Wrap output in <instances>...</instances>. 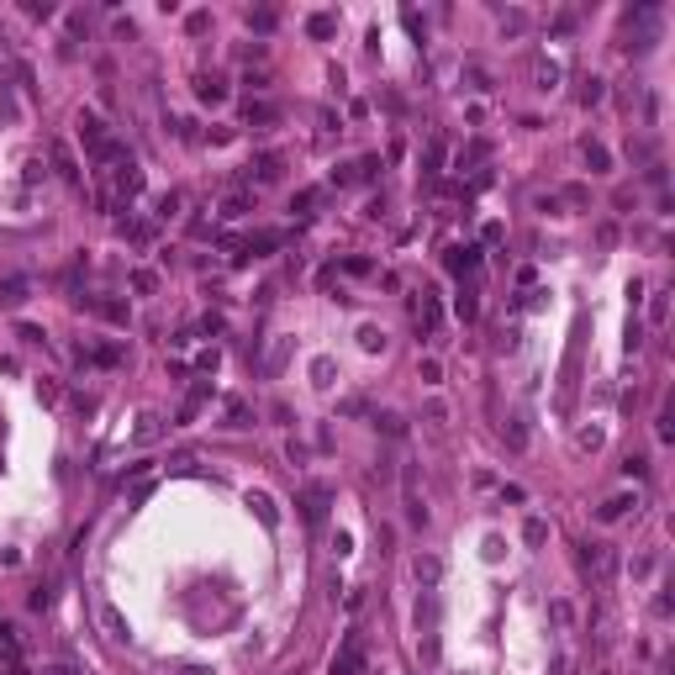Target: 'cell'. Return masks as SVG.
I'll return each instance as SVG.
<instances>
[{"label": "cell", "instance_id": "cell-17", "mask_svg": "<svg viewBox=\"0 0 675 675\" xmlns=\"http://www.w3.org/2000/svg\"><path fill=\"white\" fill-rule=\"evenodd\" d=\"M438 575H443V564H438L433 554H422V559H417V580H422V586H438Z\"/></svg>", "mask_w": 675, "mask_h": 675}, {"label": "cell", "instance_id": "cell-33", "mask_svg": "<svg viewBox=\"0 0 675 675\" xmlns=\"http://www.w3.org/2000/svg\"><path fill=\"white\" fill-rule=\"evenodd\" d=\"M507 438H512V449H528V433H522L517 422H507Z\"/></svg>", "mask_w": 675, "mask_h": 675}, {"label": "cell", "instance_id": "cell-2", "mask_svg": "<svg viewBox=\"0 0 675 675\" xmlns=\"http://www.w3.org/2000/svg\"><path fill=\"white\" fill-rule=\"evenodd\" d=\"M32 275H6V280H0V306H6V312H16V306H26V301H32Z\"/></svg>", "mask_w": 675, "mask_h": 675}, {"label": "cell", "instance_id": "cell-9", "mask_svg": "<svg viewBox=\"0 0 675 675\" xmlns=\"http://www.w3.org/2000/svg\"><path fill=\"white\" fill-rule=\"evenodd\" d=\"M322 512H328V485H306V517L322 522Z\"/></svg>", "mask_w": 675, "mask_h": 675}, {"label": "cell", "instance_id": "cell-24", "mask_svg": "<svg viewBox=\"0 0 675 675\" xmlns=\"http://www.w3.org/2000/svg\"><path fill=\"white\" fill-rule=\"evenodd\" d=\"M522 538H528V544L538 549V544L549 538V522H544V517H528V528H522Z\"/></svg>", "mask_w": 675, "mask_h": 675}, {"label": "cell", "instance_id": "cell-1", "mask_svg": "<svg viewBox=\"0 0 675 675\" xmlns=\"http://www.w3.org/2000/svg\"><path fill=\"white\" fill-rule=\"evenodd\" d=\"M359 670H364V639H359V633H348L343 649L333 654V675H359Z\"/></svg>", "mask_w": 675, "mask_h": 675}, {"label": "cell", "instance_id": "cell-37", "mask_svg": "<svg viewBox=\"0 0 675 675\" xmlns=\"http://www.w3.org/2000/svg\"><path fill=\"white\" fill-rule=\"evenodd\" d=\"M138 438L148 443V438H158V417H143V427H138Z\"/></svg>", "mask_w": 675, "mask_h": 675}, {"label": "cell", "instance_id": "cell-31", "mask_svg": "<svg viewBox=\"0 0 675 675\" xmlns=\"http://www.w3.org/2000/svg\"><path fill=\"white\" fill-rule=\"evenodd\" d=\"M422 380H427V385L443 380V364H438V359H422Z\"/></svg>", "mask_w": 675, "mask_h": 675}, {"label": "cell", "instance_id": "cell-35", "mask_svg": "<svg viewBox=\"0 0 675 675\" xmlns=\"http://www.w3.org/2000/svg\"><path fill=\"white\" fill-rule=\"evenodd\" d=\"M174 211H180V196H174V191H169L164 201H158V217H174Z\"/></svg>", "mask_w": 675, "mask_h": 675}, {"label": "cell", "instance_id": "cell-30", "mask_svg": "<svg viewBox=\"0 0 675 675\" xmlns=\"http://www.w3.org/2000/svg\"><path fill=\"white\" fill-rule=\"evenodd\" d=\"M227 427H248V407H243V401L227 407Z\"/></svg>", "mask_w": 675, "mask_h": 675}, {"label": "cell", "instance_id": "cell-11", "mask_svg": "<svg viewBox=\"0 0 675 675\" xmlns=\"http://www.w3.org/2000/svg\"><path fill=\"white\" fill-rule=\"evenodd\" d=\"M211 396V385L206 380H201V385H191V396H185V407H180V422H191V417L201 412V401H206Z\"/></svg>", "mask_w": 675, "mask_h": 675}, {"label": "cell", "instance_id": "cell-5", "mask_svg": "<svg viewBox=\"0 0 675 675\" xmlns=\"http://www.w3.org/2000/svg\"><path fill=\"white\" fill-rule=\"evenodd\" d=\"M475 264H480V248H475V243H465V248H449V269H454V275H470Z\"/></svg>", "mask_w": 675, "mask_h": 675}, {"label": "cell", "instance_id": "cell-23", "mask_svg": "<svg viewBox=\"0 0 675 675\" xmlns=\"http://www.w3.org/2000/svg\"><path fill=\"white\" fill-rule=\"evenodd\" d=\"M101 617H106V628H111V639H127V617H121L116 607H101Z\"/></svg>", "mask_w": 675, "mask_h": 675}, {"label": "cell", "instance_id": "cell-32", "mask_svg": "<svg viewBox=\"0 0 675 675\" xmlns=\"http://www.w3.org/2000/svg\"><path fill=\"white\" fill-rule=\"evenodd\" d=\"M502 26H507V32H512V37H517V32H522V26H528V16H522V11H507V21H502Z\"/></svg>", "mask_w": 675, "mask_h": 675}, {"label": "cell", "instance_id": "cell-15", "mask_svg": "<svg viewBox=\"0 0 675 675\" xmlns=\"http://www.w3.org/2000/svg\"><path fill=\"white\" fill-rule=\"evenodd\" d=\"M407 522L412 528H427V507H422V496H417L412 485H407Z\"/></svg>", "mask_w": 675, "mask_h": 675}, {"label": "cell", "instance_id": "cell-26", "mask_svg": "<svg viewBox=\"0 0 675 675\" xmlns=\"http://www.w3.org/2000/svg\"><path fill=\"white\" fill-rule=\"evenodd\" d=\"M248 26L253 32H275V11H248Z\"/></svg>", "mask_w": 675, "mask_h": 675}, {"label": "cell", "instance_id": "cell-20", "mask_svg": "<svg viewBox=\"0 0 675 675\" xmlns=\"http://www.w3.org/2000/svg\"><path fill=\"white\" fill-rule=\"evenodd\" d=\"M375 427H380L385 438H401V433H407V422H401L396 412H380V417H375Z\"/></svg>", "mask_w": 675, "mask_h": 675}, {"label": "cell", "instance_id": "cell-22", "mask_svg": "<svg viewBox=\"0 0 675 675\" xmlns=\"http://www.w3.org/2000/svg\"><path fill=\"white\" fill-rule=\"evenodd\" d=\"M312 385H317V390L333 385V359H312Z\"/></svg>", "mask_w": 675, "mask_h": 675}, {"label": "cell", "instance_id": "cell-29", "mask_svg": "<svg viewBox=\"0 0 675 675\" xmlns=\"http://www.w3.org/2000/svg\"><path fill=\"white\" fill-rule=\"evenodd\" d=\"M359 343L375 354V348H385V333H380V328H359Z\"/></svg>", "mask_w": 675, "mask_h": 675}, {"label": "cell", "instance_id": "cell-14", "mask_svg": "<svg viewBox=\"0 0 675 675\" xmlns=\"http://www.w3.org/2000/svg\"><path fill=\"white\" fill-rule=\"evenodd\" d=\"M248 206H253V196H243V191H238V196H227V201H222V217H227V222H238V217H248Z\"/></svg>", "mask_w": 675, "mask_h": 675}, {"label": "cell", "instance_id": "cell-25", "mask_svg": "<svg viewBox=\"0 0 675 675\" xmlns=\"http://www.w3.org/2000/svg\"><path fill=\"white\" fill-rule=\"evenodd\" d=\"M533 79H538V90H554V79H559V64H538V69H533Z\"/></svg>", "mask_w": 675, "mask_h": 675}, {"label": "cell", "instance_id": "cell-21", "mask_svg": "<svg viewBox=\"0 0 675 675\" xmlns=\"http://www.w3.org/2000/svg\"><path fill=\"white\" fill-rule=\"evenodd\" d=\"M248 507H259V517L269 522V528H275V522H280V512H275V502H269L264 491H253V496H248Z\"/></svg>", "mask_w": 675, "mask_h": 675}, {"label": "cell", "instance_id": "cell-6", "mask_svg": "<svg viewBox=\"0 0 675 675\" xmlns=\"http://www.w3.org/2000/svg\"><path fill=\"white\" fill-rule=\"evenodd\" d=\"M628 507H639V496H628V491H623V496H612V502H602V507H597V517H602V522H617V517H628Z\"/></svg>", "mask_w": 675, "mask_h": 675}, {"label": "cell", "instance_id": "cell-19", "mask_svg": "<svg viewBox=\"0 0 675 675\" xmlns=\"http://www.w3.org/2000/svg\"><path fill=\"white\" fill-rule=\"evenodd\" d=\"M53 164H59L64 180H79V169H74V158H69V148H64V143H53Z\"/></svg>", "mask_w": 675, "mask_h": 675}, {"label": "cell", "instance_id": "cell-8", "mask_svg": "<svg viewBox=\"0 0 675 675\" xmlns=\"http://www.w3.org/2000/svg\"><path fill=\"white\" fill-rule=\"evenodd\" d=\"M417 322H422L427 333H438V322H443V312H438V301H433V295H427V290H422V301H417Z\"/></svg>", "mask_w": 675, "mask_h": 675}, {"label": "cell", "instance_id": "cell-36", "mask_svg": "<svg viewBox=\"0 0 675 675\" xmlns=\"http://www.w3.org/2000/svg\"><path fill=\"white\" fill-rule=\"evenodd\" d=\"M132 285H138V290L148 295V290H153V285H158V280H153V275H148V269H138V275H132Z\"/></svg>", "mask_w": 675, "mask_h": 675}, {"label": "cell", "instance_id": "cell-28", "mask_svg": "<svg viewBox=\"0 0 675 675\" xmlns=\"http://www.w3.org/2000/svg\"><path fill=\"white\" fill-rule=\"evenodd\" d=\"M549 617H554L559 628H570V623H575V607H570V602H554V607H549Z\"/></svg>", "mask_w": 675, "mask_h": 675}, {"label": "cell", "instance_id": "cell-4", "mask_svg": "<svg viewBox=\"0 0 675 675\" xmlns=\"http://www.w3.org/2000/svg\"><path fill=\"white\" fill-rule=\"evenodd\" d=\"M580 153H586V169H591V174H607V169H612V153H607L597 138H586V148H580Z\"/></svg>", "mask_w": 675, "mask_h": 675}, {"label": "cell", "instance_id": "cell-7", "mask_svg": "<svg viewBox=\"0 0 675 675\" xmlns=\"http://www.w3.org/2000/svg\"><path fill=\"white\" fill-rule=\"evenodd\" d=\"M90 312H96V317H106V322H116V328H127V301H90Z\"/></svg>", "mask_w": 675, "mask_h": 675}, {"label": "cell", "instance_id": "cell-13", "mask_svg": "<svg viewBox=\"0 0 675 675\" xmlns=\"http://www.w3.org/2000/svg\"><path fill=\"white\" fill-rule=\"evenodd\" d=\"M454 312L465 317V322H470V317L480 312V301H475V285H459V295H454Z\"/></svg>", "mask_w": 675, "mask_h": 675}, {"label": "cell", "instance_id": "cell-16", "mask_svg": "<svg viewBox=\"0 0 675 675\" xmlns=\"http://www.w3.org/2000/svg\"><path fill=\"white\" fill-rule=\"evenodd\" d=\"M306 32H312V37H333L338 32V16H333V11H317V16L306 21Z\"/></svg>", "mask_w": 675, "mask_h": 675}, {"label": "cell", "instance_id": "cell-10", "mask_svg": "<svg viewBox=\"0 0 675 675\" xmlns=\"http://www.w3.org/2000/svg\"><path fill=\"white\" fill-rule=\"evenodd\" d=\"M280 169H285V158H280V153H259V164H253V174H259L264 185L280 180Z\"/></svg>", "mask_w": 675, "mask_h": 675}, {"label": "cell", "instance_id": "cell-3", "mask_svg": "<svg viewBox=\"0 0 675 675\" xmlns=\"http://www.w3.org/2000/svg\"><path fill=\"white\" fill-rule=\"evenodd\" d=\"M111 185H116V196L121 201H132V196H143V169L132 164V158H121V164L111 169Z\"/></svg>", "mask_w": 675, "mask_h": 675}, {"label": "cell", "instance_id": "cell-34", "mask_svg": "<svg viewBox=\"0 0 675 675\" xmlns=\"http://www.w3.org/2000/svg\"><path fill=\"white\" fill-rule=\"evenodd\" d=\"M580 449H602V427H586V433H580Z\"/></svg>", "mask_w": 675, "mask_h": 675}, {"label": "cell", "instance_id": "cell-18", "mask_svg": "<svg viewBox=\"0 0 675 675\" xmlns=\"http://www.w3.org/2000/svg\"><path fill=\"white\" fill-rule=\"evenodd\" d=\"M269 121H280V111L269 101H259V106H248V127H269Z\"/></svg>", "mask_w": 675, "mask_h": 675}, {"label": "cell", "instance_id": "cell-12", "mask_svg": "<svg viewBox=\"0 0 675 675\" xmlns=\"http://www.w3.org/2000/svg\"><path fill=\"white\" fill-rule=\"evenodd\" d=\"M196 96H201V101H222V96H227V85H222L217 74H201V79H196Z\"/></svg>", "mask_w": 675, "mask_h": 675}, {"label": "cell", "instance_id": "cell-38", "mask_svg": "<svg viewBox=\"0 0 675 675\" xmlns=\"http://www.w3.org/2000/svg\"><path fill=\"white\" fill-rule=\"evenodd\" d=\"M317 201H322V191H301V196H295V206H301V211H312Z\"/></svg>", "mask_w": 675, "mask_h": 675}, {"label": "cell", "instance_id": "cell-27", "mask_svg": "<svg viewBox=\"0 0 675 675\" xmlns=\"http://www.w3.org/2000/svg\"><path fill=\"white\" fill-rule=\"evenodd\" d=\"M597 101H602V79H597V74H591V79H586V85H580V106H597Z\"/></svg>", "mask_w": 675, "mask_h": 675}]
</instances>
